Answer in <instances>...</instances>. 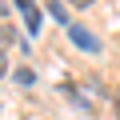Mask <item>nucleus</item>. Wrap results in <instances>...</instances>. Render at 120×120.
Wrapping results in <instances>:
<instances>
[{
  "mask_svg": "<svg viewBox=\"0 0 120 120\" xmlns=\"http://www.w3.org/2000/svg\"><path fill=\"white\" fill-rule=\"evenodd\" d=\"M16 84H24V88H28V84H36V72H32L28 64H20V68H16Z\"/></svg>",
  "mask_w": 120,
  "mask_h": 120,
  "instance_id": "7ed1b4c3",
  "label": "nucleus"
},
{
  "mask_svg": "<svg viewBox=\"0 0 120 120\" xmlns=\"http://www.w3.org/2000/svg\"><path fill=\"white\" fill-rule=\"evenodd\" d=\"M8 72V56H4V48H0V76Z\"/></svg>",
  "mask_w": 120,
  "mask_h": 120,
  "instance_id": "39448f33",
  "label": "nucleus"
},
{
  "mask_svg": "<svg viewBox=\"0 0 120 120\" xmlns=\"http://www.w3.org/2000/svg\"><path fill=\"white\" fill-rule=\"evenodd\" d=\"M20 12H24V24H28V32L36 36V28H40V8H36V4H20Z\"/></svg>",
  "mask_w": 120,
  "mask_h": 120,
  "instance_id": "f03ea898",
  "label": "nucleus"
},
{
  "mask_svg": "<svg viewBox=\"0 0 120 120\" xmlns=\"http://www.w3.org/2000/svg\"><path fill=\"white\" fill-rule=\"evenodd\" d=\"M68 36H72V44H76V48H84V52H100V40H96L88 28H80V24H68Z\"/></svg>",
  "mask_w": 120,
  "mask_h": 120,
  "instance_id": "f257e3e1",
  "label": "nucleus"
},
{
  "mask_svg": "<svg viewBox=\"0 0 120 120\" xmlns=\"http://www.w3.org/2000/svg\"><path fill=\"white\" fill-rule=\"evenodd\" d=\"M68 4H72V8H88L92 0H68Z\"/></svg>",
  "mask_w": 120,
  "mask_h": 120,
  "instance_id": "423d86ee",
  "label": "nucleus"
},
{
  "mask_svg": "<svg viewBox=\"0 0 120 120\" xmlns=\"http://www.w3.org/2000/svg\"><path fill=\"white\" fill-rule=\"evenodd\" d=\"M16 4H36V0H16Z\"/></svg>",
  "mask_w": 120,
  "mask_h": 120,
  "instance_id": "0eeeda50",
  "label": "nucleus"
},
{
  "mask_svg": "<svg viewBox=\"0 0 120 120\" xmlns=\"http://www.w3.org/2000/svg\"><path fill=\"white\" fill-rule=\"evenodd\" d=\"M48 12H52V16H56L60 24H72V20H68V12H64V8H60V4H56V0H48Z\"/></svg>",
  "mask_w": 120,
  "mask_h": 120,
  "instance_id": "20e7f679",
  "label": "nucleus"
}]
</instances>
